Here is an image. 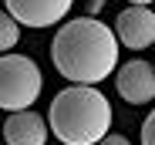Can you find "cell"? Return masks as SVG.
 Listing matches in <instances>:
<instances>
[{
  "label": "cell",
  "instance_id": "obj_2",
  "mask_svg": "<svg viewBox=\"0 0 155 145\" xmlns=\"http://www.w3.org/2000/svg\"><path fill=\"white\" fill-rule=\"evenodd\" d=\"M51 135L64 145H98L111 128V105L98 84H71L47 108Z\"/></svg>",
  "mask_w": 155,
  "mask_h": 145
},
{
  "label": "cell",
  "instance_id": "obj_4",
  "mask_svg": "<svg viewBox=\"0 0 155 145\" xmlns=\"http://www.w3.org/2000/svg\"><path fill=\"white\" fill-rule=\"evenodd\" d=\"M74 0H4V10L24 27H54L68 17Z\"/></svg>",
  "mask_w": 155,
  "mask_h": 145
},
{
  "label": "cell",
  "instance_id": "obj_9",
  "mask_svg": "<svg viewBox=\"0 0 155 145\" xmlns=\"http://www.w3.org/2000/svg\"><path fill=\"white\" fill-rule=\"evenodd\" d=\"M142 145H155V108L148 111V118L142 122Z\"/></svg>",
  "mask_w": 155,
  "mask_h": 145
},
{
  "label": "cell",
  "instance_id": "obj_11",
  "mask_svg": "<svg viewBox=\"0 0 155 145\" xmlns=\"http://www.w3.org/2000/svg\"><path fill=\"white\" fill-rule=\"evenodd\" d=\"M101 7H105V0H88V17H94Z\"/></svg>",
  "mask_w": 155,
  "mask_h": 145
},
{
  "label": "cell",
  "instance_id": "obj_3",
  "mask_svg": "<svg viewBox=\"0 0 155 145\" xmlns=\"http://www.w3.org/2000/svg\"><path fill=\"white\" fill-rule=\"evenodd\" d=\"M44 88L41 68L24 54L0 58V105L7 111H27Z\"/></svg>",
  "mask_w": 155,
  "mask_h": 145
},
{
  "label": "cell",
  "instance_id": "obj_12",
  "mask_svg": "<svg viewBox=\"0 0 155 145\" xmlns=\"http://www.w3.org/2000/svg\"><path fill=\"white\" fill-rule=\"evenodd\" d=\"M128 4H138V7H148L152 0H128Z\"/></svg>",
  "mask_w": 155,
  "mask_h": 145
},
{
  "label": "cell",
  "instance_id": "obj_1",
  "mask_svg": "<svg viewBox=\"0 0 155 145\" xmlns=\"http://www.w3.org/2000/svg\"><path fill=\"white\" fill-rule=\"evenodd\" d=\"M51 61L74 84H98L118 64V34L98 17L68 20L51 41Z\"/></svg>",
  "mask_w": 155,
  "mask_h": 145
},
{
  "label": "cell",
  "instance_id": "obj_7",
  "mask_svg": "<svg viewBox=\"0 0 155 145\" xmlns=\"http://www.w3.org/2000/svg\"><path fill=\"white\" fill-rule=\"evenodd\" d=\"M51 122H44V118L37 111H10V118L4 122V142L7 145H44L51 135H47Z\"/></svg>",
  "mask_w": 155,
  "mask_h": 145
},
{
  "label": "cell",
  "instance_id": "obj_5",
  "mask_svg": "<svg viewBox=\"0 0 155 145\" xmlns=\"http://www.w3.org/2000/svg\"><path fill=\"white\" fill-rule=\"evenodd\" d=\"M118 94L128 105H148L155 98V64L135 58V61H125L118 68V78H115Z\"/></svg>",
  "mask_w": 155,
  "mask_h": 145
},
{
  "label": "cell",
  "instance_id": "obj_10",
  "mask_svg": "<svg viewBox=\"0 0 155 145\" xmlns=\"http://www.w3.org/2000/svg\"><path fill=\"white\" fill-rule=\"evenodd\" d=\"M98 145H132V142H128L125 135H105V138H101Z\"/></svg>",
  "mask_w": 155,
  "mask_h": 145
},
{
  "label": "cell",
  "instance_id": "obj_6",
  "mask_svg": "<svg viewBox=\"0 0 155 145\" xmlns=\"http://www.w3.org/2000/svg\"><path fill=\"white\" fill-rule=\"evenodd\" d=\"M115 34L128 51H145L148 44H155V14L148 7H138V4L118 10Z\"/></svg>",
  "mask_w": 155,
  "mask_h": 145
},
{
  "label": "cell",
  "instance_id": "obj_8",
  "mask_svg": "<svg viewBox=\"0 0 155 145\" xmlns=\"http://www.w3.org/2000/svg\"><path fill=\"white\" fill-rule=\"evenodd\" d=\"M20 20H14L10 14H4L0 17V47L4 51H10V47L17 44V37H20V27H17Z\"/></svg>",
  "mask_w": 155,
  "mask_h": 145
}]
</instances>
